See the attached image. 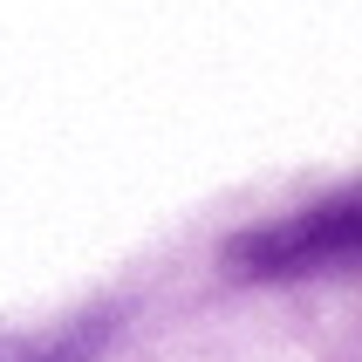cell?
<instances>
[{
  "mask_svg": "<svg viewBox=\"0 0 362 362\" xmlns=\"http://www.w3.org/2000/svg\"><path fill=\"white\" fill-rule=\"evenodd\" d=\"M349 246H356V205L335 199L328 212H315V219H294V226L260 233V240H240V267L301 274V267H322V260H349Z\"/></svg>",
  "mask_w": 362,
  "mask_h": 362,
  "instance_id": "6da1fadb",
  "label": "cell"
},
{
  "mask_svg": "<svg viewBox=\"0 0 362 362\" xmlns=\"http://www.w3.org/2000/svg\"><path fill=\"white\" fill-rule=\"evenodd\" d=\"M96 349V335H62V342H41V349H28V342H14V349H0V362H82Z\"/></svg>",
  "mask_w": 362,
  "mask_h": 362,
  "instance_id": "7a4b0ae2",
  "label": "cell"
}]
</instances>
